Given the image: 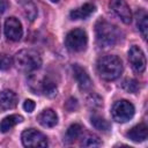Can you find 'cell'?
<instances>
[{
	"label": "cell",
	"mask_w": 148,
	"mask_h": 148,
	"mask_svg": "<svg viewBox=\"0 0 148 148\" xmlns=\"http://www.w3.org/2000/svg\"><path fill=\"white\" fill-rule=\"evenodd\" d=\"M95 34H96V40L101 47L113 46L121 38L120 30L114 24H111L105 20H98L96 22Z\"/></svg>",
	"instance_id": "6da1fadb"
},
{
	"label": "cell",
	"mask_w": 148,
	"mask_h": 148,
	"mask_svg": "<svg viewBox=\"0 0 148 148\" xmlns=\"http://www.w3.org/2000/svg\"><path fill=\"white\" fill-rule=\"evenodd\" d=\"M97 72L103 80H116L123 72V62L117 56H103L97 61Z\"/></svg>",
	"instance_id": "7a4b0ae2"
},
{
	"label": "cell",
	"mask_w": 148,
	"mask_h": 148,
	"mask_svg": "<svg viewBox=\"0 0 148 148\" xmlns=\"http://www.w3.org/2000/svg\"><path fill=\"white\" fill-rule=\"evenodd\" d=\"M14 62L18 71L24 73H31L40 68L42 58L37 51L31 49H24L16 53Z\"/></svg>",
	"instance_id": "3957f363"
},
{
	"label": "cell",
	"mask_w": 148,
	"mask_h": 148,
	"mask_svg": "<svg viewBox=\"0 0 148 148\" xmlns=\"http://www.w3.org/2000/svg\"><path fill=\"white\" fill-rule=\"evenodd\" d=\"M88 43L87 32L83 29L76 28L69 31L65 38V45L68 50L73 52H81L86 50Z\"/></svg>",
	"instance_id": "277c9868"
},
{
	"label": "cell",
	"mask_w": 148,
	"mask_h": 148,
	"mask_svg": "<svg viewBox=\"0 0 148 148\" xmlns=\"http://www.w3.org/2000/svg\"><path fill=\"white\" fill-rule=\"evenodd\" d=\"M111 114L113 120L117 123H125L134 116V106L131 102L126 99L117 101L111 109Z\"/></svg>",
	"instance_id": "5b68a950"
},
{
	"label": "cell",
	"mask_w": 148,
	"mask_h": 148,
	"mask_svg": "<svg viewBox=\"0 0 148 148\" xmlns=\"http://www.w3.org/2000/svg\"><path fill=\"white\" fill-rule=\"evenodd\" d=\"M22 143L25 147H46L47 146V138L39 131L35 128L25 130L22 135Z\"/></svg>",
	"instance_id": "8992f818"
},
{
	"label": "cell",
	"mask_w": 148,
	"mask_h": 148,
	"mask_svg": "<svg viewBox=\"0 0 148 148\" xmlns=\"http://www.w3.org/2000/svg\"><path fill=\"white\" fill-rule=\"evenodd\" d=\"M128 61L132 66V68L134 69V72L136 73H143L146 69V57L143 51L136 46L133 45L130 51H128Z\"/></svg>",
	"instance_id": "52a82bcc"
},
{
	"label": "cell",
	"mask_w": 148,
	"mask_h": 148,
	"mask_svg": "<svg viewBox=\"0 0 148 148\" xmlns=\"http://www.w3.org/2000/svg\"><path fill=\"white\" fill-rule=\"evenodd\" d=\"M5 35L9 40L17 42L23 35V28L18 18L12 16L5 21Z\"/></svg>",
	"instance_id": "ba28073f"
},
{
	"label": "cell",
	"mask_w": 148,
	"mask_h": 148,
	"mask_svg": "<svg viewBox=\"0 0 148 148\" xmlns=\"http://www.w3.org/2000/svg\"><path fill=\"white\" fill-rule=\"evenodd\" d=\"M110 8L126 24L132 21V12L125 0H110Z\"/></svg>",
	"instance_id": "9c48e42d"
},
{
	"label": "cell",
	"mask_w": 148,
	"mask_h": 148,
	"mask_svg": "<svg viewBox=\"0 0 148 148\" xmlns=\"http://www.w3.org/2000/svg\"><path fill=\"white\" fill-rule=\"evenodd\" d=\"M57 83L53 79H51L50 76H44L42 80L37 81L36 83V90L35 91H39L42 94H44L45 96L49 97H53L57 95Z\"/></svg>",
	"instance_id": "30bf717a"
},
{
	"label": "cell",
	"mask_w": 148,
	"mask_h": 148,
	"mask_svg": "<svg viewBox=\"0 0 148 148\" xmlns=\"http://www.w3.org/2000/svg\"><path fill=\"white\" fill-rule=\"evenodd\" d=\"M73 73H74V77L77 81V84L80 87L81 90H89L92 87V82L91 79L89 77V75L87 74V72L79 65H73Z\"/></svg>",
	"instance_id": "8fae6325"
},
{
	"label": "cell",
	"mask_w": 148,
	"mask_h": 148,
	"mask_svg": "<svg viewBox=\"0 0 148 148\" xmlns=\"http://www.w3.org/2000/svg\"><path fill=\"white\" fill-rule=\"evenodd\" d=\"M17 96L14 91L12 90H2L0 92V110L6 111V110H10L14 109L17 105Z\"/></svg>",
	"instance_id": "7c38bea8"
},
{
	"label": "cell",
	"mask_w": 148,
	"mask_h": 148,
	"mask_svg": "<svg viewBox=\"0 0 148 148\" xmlns=\"http://www.w3.org/2000/svg\"><path fill=\"white\" fill-rule=\"evenodd\" d=\"M126 135H127L128 139H131L134 142H142L148 136V127H147L146 124L141 123V124L135 125L134 127H132L126 133Z\"/></svg>",
	"instance_id": "4fadbf2b"
},
{
	"label": "cell",
	"mask_w": 148,
	"mask_h": 148,
	"mask_svg": "<svg viewBox=\"0 0 148 148\" xmlns=\"http://www.w3.org/2000/svg\"><path fill=\"white\" fill-rule=\"evenodd\" d=\"M37 120L44 127H53L58 123V116L52 109H45L37 116Z\"/></svg>",
	"instance_id": "5bb4252c"
},
{
	"label": "cell",
	"mask_w": 148,
	"mask_h": 148,
	"mask_svg": "<svg viewBox=\"0 0 148 148\" xmlns=\"http://www.w3.org/2000/svg\"><path fill=\"white\" fill-rule=\"evenodd\" d=\"M95 12V5L87 2L83 6L74 9L71 12L69 16L72 20H81V18H87L88 16H90L92 13Z\"/></svg>",
	"instance_id": "9a60e30c"
},
{
	"label": "cell",
	"mask_w": 148,
	"mask_h": 148,
	"mask_svg": "<svg viewBox=\"0 0 148 148\" xmlns=\"http://www.w3.org/2000/svg\"><path fill=\"white\" fill-rule=\"evenodd\" d=\"M22 120H23V117L22 116H18V114H10V116L3 118L1 120V123H0V132H2V133L8 132L15 125L20 124Z\"/></svg>",
	"instance_id": "2e32d148"
},
{
	"label": "cell",
	"mask_w": 148,
	"mask_h": 148,
	"mask_svg": "<svg viewBox=\"0 0 148 148\" xmlns=\"http://www.w3.org/2000/svg\"><path fill=\"white\" fill-rule=\"evenodd\" d=\"M82 132H83V127L80 124H73V125H71L68 127L67 132H66V139H65V141L68 142V143L73 142L74 140H76L82 134Z\"/></svg>",
	"instance_id": "e0dca14e"
},
{
	"label": "cell",
	"mask_w": 148,
	"mask_h": 148,
	"mask_svg": "<svg viewBox=\"0 0 148 148\" xmlns=\"http://www.w3.org/2000/svg\"><path fill=\"white\" fill-rule=\"evenodd\" d=\"M90 121H91L92 126H94L96 130L101 131V132H108V131L110 130V127H111L108 120H105L104 118H102L101 116H97V114L91 116Z\"/></svg>",
	"instance_id": "ac0fdd59"
},
{
	"label": "cell",
	"mask_w": 148,
	"mask_h": 148,
	"mask_svg": "<svg viewBox=\"0 0 148 148\" xmlns=\"http://www.w3.org/2000/svg\"><path fill=\"white\" fill-rule=\"evenodd\" d=\"M81 146H83V147H98V146H102V141L97 135L88 133V134H86V136L82 138Z\"/></svg>",
	"instance_id": "d6986e66"
},
{
	"label": "cell",
	"mask_w": 148,
	"mask_h": 148,
	"mask_svg": "<svg viewBox=\"0 0 148 148\" xmlns=\"http://www.w3.org/2000/svg\"><path fill=\"white\" fill-rule=\"evenodd\" d=\"M142 15H138V28L143 37V39L147 38V31H148V17H147V14L145 12H141Z\"/></svg>",
	"instance_id": "ffe728a7"
},
{
	"label": "cell",
	"mask_w": 148,
	"mask_h": 148,
	"mask_svg": "<svg viewBox=\"0 0 148 148\" xmlns=\"http://www.w3.org/2000/svg\"><path fill=\"white\" fill-rule=\"evenodd\" d=\"M123 88L126 90V91H128V92H136L138 90H139V83L135 81V80H133V79H127V80H125L124 82H123Z\"/></svg>",
	"instance_id": "44dd1931"
},
{
	"label": "cell",
	"mask_w": 148,
	"mask_h": 148,
	"mask_svg": "<svg viewBox=\"0 0 148 148\" xmlns=\"http://www.w3.org/2000/svg\"><path fill=\"white\" fill-rule=\"evenodd\" d=\"M12 67V58L7 54H0V69L7 71Z\"/></svg>",
	"instance_id": "7402d4cb"
},
{
	"label": "cell",
	"mask_w": 148,
	"mask_h": 148,
	"mask_svg": "<svg viewBox=\"0 0 148 148\" xmlns=\"http://www.w3.org/2000/svg\"><path fill=\"white\" fill-rule=\"evenodd\" d=\"M35 106H36V104H35V102L31 101V99H27V101H24V103H23V109H24L27 112H32V111L35 110Z\"/></svg>",
	"instance_id": "603a6c76"
},
{
	"label": "cell",
	"mask_w": 148,
	"mask_h": 148,
	"mask_svg": "<svg viewBox=\"0 0 148 148\" xmlns=\"http://www.w3.org/2000/svg\"><path fill=\"white\" fill-rule=\"evenodd\" d=\"M8 7V2L7 0H0V14H2Z\"/></svg>",
	"instance_id": "cb8c5ba5"
},
{
	"label": "cell",
	"mask_w": 148,
	"mask_h": 148,
	"mask_svg": "<svg viewBox=\"0 0 148 148\" xmlns=\"http://www.w3.org/2000/svg\"><path fill=\"white\" fill-rule=\"evenodd\" d=\"M51 1H52V2H58L59 0H51Z\"/></svg>",
	"instance_id": "d4e9b609"
}]
</instances>
